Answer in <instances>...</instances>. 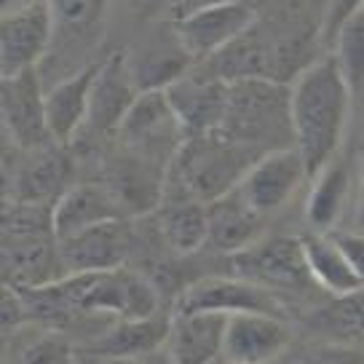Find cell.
Listing matches in <instances>:
<instances>
[{
	"instance_id": "obj_35",
	"label": "cell",
	"mask_w": 364,
	"mask_h": 364,
	"mask_svg": "<svg viewBox=\"0 0 364 364\" xmlns=\"http://www.w3.org/2000/svg\"><path fill=\"white\" fill-rule=\"evenodd\" d=\"M0 134H3V129H0Z\"/></svg>"
},
{
	"instance_id": "obj_10",
	"label": "cell",
	"mask_w": 364,
	"mask_h": 364,
	"mask_svg": "<svg viewBox=\"0 0 364 364\" xmlns=\"http://www.w3.org/2000/svg\"><path fill=\"white\" fill-rule=\"evenodd\" d=\"M306 180V166L297 156V150L284 148L271 150L255 161L250 169L244 171L236 191L255 215L268 220L295 198V193Z\"/></svg>"
},
{
	"instance_id": "obj_6",
	"label": "cell",
	"mask_w": 364,
	"mask_h": 364,
	"mask_svg": "<svg viewBox=\"0 0 364 364\" xmlns=\"http://www.w3.org/2000/svg\"><path fill=\"white\" fill-rule=\"evenodd\" d=\"M169 308L171 314H268L289 318V311L279 297L250 282H241L236 276H201L193 284L185 287Z\"/></svg>"
},
{
	"instance_id": "obj_32",
	"label": "cell",
	"mask_w": 364,
	"mask_h": 364,
	"mask_svg": "<svg viewBox=\"0 0 364 364\" xmlns=\"http://www.w3.org/2000/svg\"><path fill=\"white\" fill-rule=\"evenodd\" d=\"M30 3H35V0H0V16L19 11V9H27Z\"/></svg>"
},
{
	"instance_id": "obj_29",
	"label": "cell",
	"mask_w": 364,
	"mask_h": 364,
	"mask_svg": "<svg viewBox=\"0 0 364 364\" xmlns=\"http://www.w3.org/2000/svg\"><path fill=\"white\" fill-rule=\"evenodd\" d=\"M362 11V0H330L327 14H324V24H321V38L327 46H335V38L343 30V24L351 16Z\"/></svg>"
},
{
	"instance_id": "obj_17",
	"label": "cell",
	"mask_w": 364,
	"mask_h": 364,
	"mask_svg": "<svg viewBox=\"0 0 364 364\" xmlns=\"http://www.w3.org/2000/svg\"><path fill=\"white\" fill-rule=\"evenodd\" d=\"M206 209V247L220 255H236L262 236L265 220L255 215L239 191H228L215 201L204 204Z\"/></svg>"
},
{
	"instance_id": "obj_20",
	"label": "cell",
	"mask_w": 364,
	"mask_h": 364,
	"mask_svg": "<svg viewBox=\"0 0 364 364\" xmlns=\"http://www.w3.org/2000/svg\"><path fill=\"white\" fill-rule=\"evenodd\" d=\"M300 252L306 260V271L318 292L327 297H343L362 292V271L343 257V252L332 244L327 233L308 230L300 236Z\"/></svg>"
},
{
	"instance_id": "obj_31",
	"label": "cell",
	"mask_w": 364,
	"mask_h": 364,
	"mask_svg": "<svg viewBox=\"0 0 364 364\" xmlns=\"http://www.w3.org/2000/svg\"><path fill=\"white\" fill-rule=\"evenodd\" d=\"M297 364H362L359 348H341V346H321L314 353L303 356Z\"/></svg>"
},
{
	"instance_id": "obj_30",
	"label": "cell",
	"mask_w": 364,
	"mask_h": 364,
	"mask_svg": "<svg viewBox=\"0 0 364 364\" xmlns=\"http://www.w3.org/2000/svg\"><path fill=\"white\" fill-rule=\"evenodd\" d=\"M75 364H169L166 351H156L148 356H105L75 348Z\"/></svg>"
},
{
	"instance_id": "obj_16",
	"label": "cell",
	"mask_w": 364,
	"mask_h": 364,
	"mask_svg": "<svg viewBox=\"0 0 364 364\" xmlns=\"http://www.w3.org/2000/svg\"><path fill=\"white\" fill-rule=\"evenodd\" d=\"M121 217L124 212L115 204L107 185L80 182V185H70L54 201L51 212H48V223H51L54 241H65L86 228L107 223V220H121Z\"/></svg>"
},
{
	"instance_id": "obj_4",
	"label": "cell",
	"mask_w": 364,
	"mask_h": 364,
	"mask_svg": "<svg viewBox=\"0 0 364 364\" xmlns=\"http://www.w3.org/2000/svg\"><path fill=\"white\" fill-rule=\"evenodd\" d=\"M230 276L260 287L284 303L287 297H306L318 292L306 271L295 236H260L247 250L230 255Z\"/></svg>"
},
{
	"instance_id": "obj_23",
	"label": "cell",
	"mask_w": 364,
	"mask_h": 364,
	"mask_svg": "<svg viewBox=\"0 0 364 364\" xmlns=\"http://www.w3.org/2000/svg\"><path fill=\"white\" fill-rule=\"evenodd\" d=\"M308 330H314L324 346L359 348L362 343V292L327 297L308 314Z\"/></svg>"
},
{
	"instance_id": "obj_34",
	"label": "cell",
	"mask_w": 364,
	"mask_h": 364,
	"mask_svg": "<svg viewBox=\"0 0 364 364\" xmlns=\"http://www.w3.org/2000/svg\"><path fill=\"white\" fill-rule=\"evenodd\" d=\"M0 174H3V161H0Z\"/></svg>"
},
{
	"instance_id": "obj_15",
	"label": "cell",
	"mask_w": 364,
	"mask_h": 364,
	"mask_svg": "<svg viewBox=\"0 0 364 364\" xmlns=\"http://www.w3.org/2000/svg\"><path fill=\"white\" fill-rule=\"evenodd\" d=\"M94 75H97V62L70 73L54 86L43 89L46 129L54 145H70L80 134V129L86 124V113H89Z\"/></svg>"
},
{
	"instance_id": "obj_13",
	"label": "cell",
	"mask_w": 364,
	"mask_h": 364,
	"mask_svg": "<svg viewBox=\"0 0 364 364\" xmlns=\"http://www.w3.org/2000/svg\"><path fill=\"white\" fill-rule=\"evenodd\" d=\"M225 94L228 83L215 78L209 70L206 73H185L182 78L164 89V97H166L185 139L220 129V121L225 113Z\"/></svg>"
},
{
	"instance_id": "obj_7",
	"label": "cell",
	"mask_w": 364,
	"mask_h": 364,
	"mask_svg": "<svg viewBox=\"0 0 364 364\" xmlns=\"http://www.w3.org/2000/svg\"><path fill=\"white\" fill-rule=\"evenodd\" d=\"M295 332L289 318L268 314L225 316L220 335V356L228 364H284Z\"/></svg>"
},
{
	"instance_id": "obj_25",
	"label": "cell",
	"mask_w": 364,
	"mask_h": 364,
	"mask_svg": "<svg viewBox=\"0 0 364 364\" xmlns=\"http://www.w3.org/2000/svg\"><path fill=\"white\" fill-rule=\"evenodd\" d=\"M332 59L341 70L346 86L351 91V97H359L364 78V16L362 11L351 16L343 24V30L335 38L332 46Z\"/></svg>"
},
{
	"instance_id": "obj_5",
	"label": "cell",
	"mask_w": 364,
	"mask_h": 364,
	"mask_svg": "<svg viewBox=\"0 0 364 364\" xmlns=\"http://www.w3.org/2000/svg\"><path fill=\"white\" fill-rule=\"evenodd\" d=\"M115 134L129 156L161 171L169 169L171 159L185 142L164 91H139Z\"/></svg>"
},
{
	"instance_id": "obj_33",
	"label": "cell",
	"mask_w": 364,
	"mask_h": 364,
	"mask_svg": "<svg viewBox=\"0 0 364 364\" xmlns=\"http://www.w3.org/2000/svg\"><path fill=\"white\" fill-rule=\"evenodd\" d=\"M212 364H228V362H223V359H215V362H212Z\"/></svg>"
},
{
	"instance_id": "obj_28",
	"label": "cell",
	"mask_w": 364,
	"mask_h": 364,
	"mask_svg": "<svg viewBox=\"0 0 364 364\" xmlns=\"http://www.w3.org/2000/svg\"><path fill=\"white\" fill-rule=\"evenodd\" d=\"M27 324H30V311H27L24 292L0 282V338L14 335Z\"/></svg>"
},
{
	"instance_id": "obj_1",
	"label": "cell",
	"mask_w": 364,
	"mask_h": 364,
	"mask_svg": "<svg viewBox=\"0 0 364 364\" xmlns=\"http://www.w3.org/2000/svg\"><path fill=\"white\" fill-rule=\"evenodd\" d=\"M351 110V91L335 59L321 57L308 65L289 89L292 148L306 166L308 180L338 156Z\"/></svg>"
},
{
	"instance_id": "obj_9",
	"label": "cell",
	"mask_w": 364,
	"mask_h": 364,
	"mask_svg": "<svg viewBox=\"0 0 364 364\" xmlns=\"http://www.w3.org/2000/svg\"><path fill=\"white\" fill-rule=\"evenodd\" d=\"M0 129L24 153L54 145L43 113V80L38 70L0 78Z\"/></svg>"
},
{
	"instance_id": "obj_18",
	"label": "cell",
	"mask_w": 364,
	"mask_h": 364,
	"mask_svg": "<svg viewBox=\"0 0 364 364\" xmlns=\"http://www.w3.org/2000/svg\"><path fill=\"white\" fill-rule=\"evenodd\" d=\"M171 327V308H161L156 314L134 321H115L91 341L80 343L75 348L105 356H148L164 351L166 335Z\"/></svg>"
},
{
	"instance_id": "obj_21",
	"label": "cell",
	"mask_w": 364,
	"mask_h": 364,
	"mask_svg": "<svg viewBox=\"0 0 364 364\" xmlns=\"http://www.w3.org/2000/svg\"><path fill=\"white\" fill-rule=\"evenodd\" d=\"M225 316L215 314H171L164 351L169 364H212L220 356Z\"/></svg>"
},
{
	"instance_id": "obj_24",
	"label": "cell",
	"mask_w": 364,
	"mask_h": 364,
	"mask_svg": "<svg viewBox=\"0 0 364 364\" xmlns=\"http://www.w3.org/2000/svg\"><path fill=\"white\" fill-rule=\"evenodd\" d=\"M311 193H308L306 217L314 233H330L341 220L346 201H348V188H351V174L346 164L332 159L321 171L311 177Z\"/></svg>"
},
{
	"instance_id": "obj_22",
	"label": "cell",
	"mask_w": 364,
	"mask_h": 364,
	"mask_svg": "<svg viewBox=\"0 0 364 364\" xmlns=\"http://www.w3.org/2000/svg\"><path fill=\"white\" fill-rule=\"evenodd\" d=\"M156 233L180 257H191L206 247V209L191 198L164 201L156 212Z\"/></svg>"
},
{
	"instance_id": "obj_27",
	"label": "cell",
	"mask_w": 364,
	"mask_h": 364,
	"mask_svg": "<svg viewBox=\"0 0 364 364\" xmlns=\"http://www.w3.org/2000/svg\"><path fill=\"white\" fill-rule=\"evenodd\" d=\"M22 364H75V346L68 335L43 332L24 346Z\"/></svg>"
},
{
	"instance_id": "obj_19",
	"label": "cell",
	"mask_w": 364,
	"mask_h": 364,
	"mask_svg": "<svg viewBox=\"0 0 364 364\" xmlns=\"http://www.w3.org/2000/svg\"><path fill=\"white\" fill-rule=\"evenodd\" d=\"M70 188V161L54 145L30 153V161L14 177V204L51 209Z\"/></svg>"
},
{
	"instance_id": "obj_14",
	"label": "cell",
	"mask_w": 364,
	"mask_h": 364,
	"mask_svg": "<svg viewBox=\"0 0 364 364\" xmlns=\"http://www.w3.org/2000/svg\"><path fill=\"white\" fill-rule=\"evenodd\" d=\"M136 94L139 89L124 51H115L105 62H97V75L89 94V113L83 126L94 134H115L129 107L134 105Z\"/></svg>"
},
{
	"instance_id": "obj_11",
	"label": "cell",
	"mask_w": 364,
	"mask_h": 364,
	"mask_svg": "<svg viewBox=\"0 0 364 364\" xmlns=\"http://www.w3.org/2000/svg\"><path fill=\"white\" fill-rule=\"evenodd\" d=\"M57 252L65 276L115 271V268H126V262L132 257L134 233L124 217L107 220L65 241H57Z\"/></svg>"
},
{
	"instance_id": "obj_3",
	"label": "cell",
	"mask_w": 364,
	"mask_h": 364,
	"mask_svg": "<svg viewBox=\"0 0 364 364\" xmlns=\"http://www.w3.org/2000/svg\"><path fill=\"white\" fill-rule=\"evenodd\" d=\"M255 161V153L230 142L220 132L188 136L169 164V182H174L177 191L174 198L209 204L233 191Z\"/></svg>"
},
{
	"instance_id": "obj_8",
	"label": "cell",
	"mask_w": 364,
	"mask_h": 364,
	"mask_svg": "<svg viewBox=\"0 0 364 364\" xmlns=\"http://www.w3.org/2000/svg\"><path fill=\"white\" fill-rule=\"evenodd\" d=\"M255 27V9L244 0H220L185 14L177 24V46L191 62H206Z\"/></svg>"
},
{
	"instance_id": "obj_2",
	"label": "cell",
	"mask_w": 364,
	"mask_h": 364,
	"mask_svg": "<svg viewBox=\"0 0 364 364\" xmlns=\"http://www.w3.org/2000/svg\"><path fill=\"white\" fill-rule=\"evenodd\" d=\"M217 132L255 153L257 159L271 150L292 148L289 89L273 78H247L228 83L225 113Z\"/></svg>"
},
{
	"instance_id": "obj_26",
	"label": "cell",
	"mask_w": 364,
	"mask_h": 364,
	"mask_svg": "<svg viewBox=\"0 0 364 364\" xmlns=\"http://www.w3.org/2000/svg\"><path fill=\"white\" fill-rule=\"evenodd\" d=\"M46 6L54 22V33H83L100 22L105 11V0H46Z\"/></svg>"
},
{
	"instance_id": "obj_12",
	"label": "cell",
	"mask_w": 364,
	"mask_h": 364,
	"mask_svg": "<svg viewBox=\"0 0 364 364\" xmlns=\"http://www.w3.org/2000/svg\"><path fill=\"white\" fill-rule=\"evenodd\" d=\"M54 43V22L46 0L0 16V78L38 70Z\"/></svg>"
}]
</instances>
